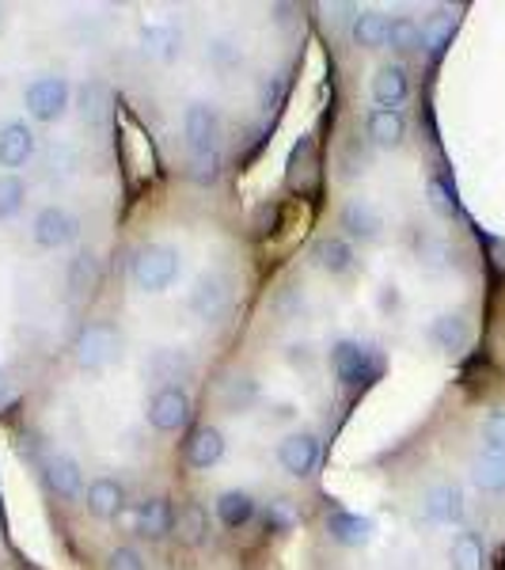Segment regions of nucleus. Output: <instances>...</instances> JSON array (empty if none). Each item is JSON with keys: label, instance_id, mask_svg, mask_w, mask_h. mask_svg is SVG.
Here are the masks:
<instances>
[{"label": "nucleus", "instance_id": "obj_40", "mask_svg": "<svg viewBox=\"0 0 505 570\" xmlns=\"http://www.w3.org/2000/svg\"><path fill=\"white\" fill-rule=\"evenodd\" d=\"M12 400V389H8V376H4V370H0V407Z\"/></svg>", "mask_w": 505, "mask_h": 570}, {"label": "nucleus", "instance_id": "obj_30", "mask_svg": "<svg viewBox=\"0 0 505 570\" xmlns=\"http://www.w3.org/2000/svg\"><path fill=\"white\" fill-rule=\"evenodd\" d=\"M255 400H259V384H255L251 376H228V381L220 384V403H225L228 411H247Z\"/></svg>", "mask_w": 505, "mask_h": 570}, {"label": "nucleus", "instance_id": "obj_39", "mask_svg": "<svg viewBox=\"0 0 505 570\" xmlns=\"http://www.w3.org/2000/svg\"><path fill=\"white\" fill-rule=\"evenodd\" d=\"M289 362H293V365L308 362V346H289Z\"/></svg>", "mask_w": 505, "mask_h": 570}, {"label": "nucleus", "instance_id": "obj_36", "mask_svg": "<svg viewBox=\"0 0 505 570\" xmlns=\"http://www.w3.org/2000/svg\"><path fill=\"white\" fill-rule=\"evenodd\" d=\"M278 225H281V206H278V202H263V206L251 214V233L255 236H270Z\"/></svg>", "mask_w": 505, "mask_h": 570}, {"label": "nucleus", "instance_id": "obj_26", "mask_svg": "<svg viewBox=\"0 0 505 570\" xmlns=\"http://www.w3.org/2000/svg\"><path fill=\"white\" fill-rule=\"evenodd\" d=\"M217 518L225 521L228 529H240L255 518V499L247 491H225L217 499Z\"/></svg>", "mask_w": 505, "mask_h": 570}, {"label": "nucleus", "instance_id": "obj_25", "mask_svg": "<svg viewBox=\"0 0 505 570\" xmlns=\"http://www.w3.org/2000/svg\"><path fill=\"white\" fill-rule=\"evenodd\" d=\"M453 31H456V16H448V12L429 16V20L422 23V50H426L429 58H440L445 46L453 42Z\"/></svg>", "mask_w": 505, "mask_h": 570}, {"label": "nucleus", "instance_id": "obj_5", "mask_svg": "<svg viewBox=\"0 0 505 570\" xmlns=\"http://www.w3.org/2000/svg\"><path fill=\"white\" fill-rule=\"evenodd\" d=\"M23 104L34 122H58L69 107L66 77H34L31 85L23 88Z\"/></svg>", "mask_w": 505, "mask_h": 570}, {"label": "nucleus", "instance_id": "obj_16", "mask_svg": "<svg viewBox=\"0 0 505 570\" xmlns=\"http://www.w3.org/2000/svg\"><path fill=\"white\" fill-rule=\"evenodd\" d=\"M126 502V487L118 480H110V475H99V480L88 483L85 491V505L96 518H118V510H122Z\"/></svg>", "mask_w": 505, "mask_h": 570}, {"label": "nucleus", "instance_id": "obj_21", "mask_svg": "<svg viewBox=\"0 0 505 570\" xmlns=\"http://www.w3.org/2000/svg\"><path fill=\"white\" fill-rule=\"evenodd\" d=\"M220 456H225V438H220V430L214 426H201L190 434L187 441V461L190 468H214Z\"/></svg>", "mask_w": 505, "mask_h": 570}, {"label": "nucleus", "instance_id": "obj_8", "mask_svg": "<svg viewBox=\"0 0 505 570\" xmlns=\"http://www.w3.org/2000/svg\"><path fill=\"white\" fill-rule=\"evenodd\" d=\"M182 134H187V145L195 153H214L217 134H220V115L214 104H190L187 115H182Z\"/></svg>", "mask_w": 505, "mask_h": 570}, {"label": "nucleus", "instance_id": "obj_22", "mask_svg": "<svg viewBox=\"0 0 505 570\" xmlns=\"http://www.w3.org/2000/svg\"><path fill=\"white\" fill-rule=\"evenodd\" d=\"M103 282V266H99L96 255L80 252L77 259L69 263V293L72 297H91Z\"/></svg>", "mask_w": 505, "mask_h": 570}, {"label": "nucleus", "instance_id": "obj_10", "mask_svg": "<svg viewBox=\"0 0 505 570\" xmlns=\"http://www.w3.org/2000/svg\"><path fill=\"white\" fill-rule=\"evenodd\" d=\"M278 461H281V468H286L289 475L308 480V475L319 468V441H316V434H289L286 441H281V449H278Z\"/></svg>", "mask_w": 505, "mask_h": 570}, {"label": "nucleus", "instance_id": "obj_2", "mask_svg": "<svg viewBox=\"0 0 505 570\" xmlns=\"http://www.w3.org/2000/svg\"><path fill=\"white\" fill-rule=\"evenodd\" d=\"M118 354H122V335L107 320H91L72 338V357L80 362V370H107V365L118 362Z\"/></svg>", "mask_w": 505, "mask_h": 570}, {"label": "nucleus", "instance_id": "obj_17", "mask_svg": "<svg viewBox=\"0 0 505 570\" xmlns=\"http://www.w3.org/2000/svg\"><path fill=\"white\" fill-rule=\"evenodd\" d=\"M176 529V510H171L168 499H145L137 505V532L149 540H160Z\"/></svg>", "mask_w": 505, "mask_h": 570}, {"label": "nucleus", "instance_id": "obj_1", "mask_svg": "<svg viewBox=\"0 0 505 570\" xmlns=\"http://www.w3.org/2000/svg\"><path fill=\"white\" fill-rule=\"evenodd\" d=\"M330 370H335L338 384H346V389H369V384L384 376V354L376 346L343 338V343L330 346Z\"/></svg>", "mask_w": 505, "mask_h": 570}, {"label": "nucleus", "instance_id": "obj_3", "mask_svg": "<svg viewBox=\"0 0 505 570\" xmlns=\"http://www.w3.org/2000/svg\"><path fill=\"white\" fill-rule=\"evenodd\" d=\"M130 278L137 289L145 293H164L171 282L179 278V252L168 244H145L133 252L130 263Z\"/></svg>", "mask_w": 505, "mask_h": 570}, {"label": "nucleus", "instance_id": "obj_19", "mask_svg": "<svg viewBox=\"0 0 505 570\" xmlns=\"http://www.w3.org/2000/svg\"><path fill=\"white\" fill-rule=\"evenodd\" d=\"M190 370H195V365H190V357L182 351H156L149 357V365H145V373H149L152 381H160L164 389H179L176 381H187Z\"/></svg>", "mask_w": 505, "mask_h": 570}, {"label": "nucleus", "instance_id": "obj_38", "mask_svg": "<svg viewBox=\"0 0 505 570\" xmlns=\"http://www.w3.org/2000/svg\"><path fill=\"white\" fill-rule=\"evenodd\" d=\"M107 570H145V559L137 548H115L107 556Z\"/></svg>", "mask_w": 505, "mask_h": 570}, {"label": "nucleus", "instance_id": "obj_11", "mask_svg": "<svg viewBox=\"0 0 505 570\" xmlns=\"http://www.w3.org/2000/svg\"><path fill=\"white\" fill-rule=\"evenodd\" d=\"M39 468H42L46 487H50V491L58 494V499H77V494L85 491V475H80V464L72 461V456L50 453Z\"/></svg>", "mask_w": 505, "mask_h": 570}, {"label": "nucleus", "instance_id": "obj_20", "mask_svg": "<svg viewBox=\"0 0 505 570\" xmlns=\"http://www.w3.org/2000/svg\"><path fill=\"white\" fill-rule=\"evenodd\" d=\"M369 137L380 149H396V145H403V137H407V118L392 107H376L369 110Z\"/></svg>", "mask_w": 505, "mask_h": 570}, {"label": "nucleus", "instance_id": "obj_7", "mask_svg": "<svg viewBox=\"0 0 505 570\" xmlns=\"http://www.w3.org/2000/svg\"><path fill=\"white\" fill-rule=\"evenodd\" d=\"M149 422L164 434H176L190 422V395L182 389H160L149 400Z\"/></svg>", "mask_w": 505, "mask_h": 570}, {"label": "nucleus", "instance_id": "obj_15", "mask_svg": "<svg viewBox=\"0 0 505 570\" xmlns=\"http://www.w3.org/2000/svg\"><path fill=\"white\" fill-rule=\"evenodd\" d=\"M228 285L220 278H201L195 285V293H190V312H195L198 320H206V324H214V320L225 316L228 308Z\"/></svg>", "mask_w": 505, "mask_h": 570}, {"label": "nucleus", "instance_id": "obj_27", "mask_svg": "<svg viewBox=\"0 0 505 570\" xmlns=\"http://www.w3.org/2000/svg\"><path fill=\"white\" fill-rule=\"evenodd\" d=\"M316 263L324 266L327 274H346V271H354V247L346 240H338V236H324V240L316 244Z\"/></svg>", "mask_w": 505, "mask_h": 570}, {"label": "nucleus", "instance_id": "obj_35", "mask_svg": "<svg viewBox=\"0 0 505 570\" xmlns=\"http://www.w3.org/2000/svg\"><path fill=\"white\" fill-rule=\"evenodd\" d=\"M293 525H297V510H293L286 499L266 505V529H270V532H289Z\"/></svg>", "mask_w": 505, "mask_h": 570}, {"label": "nucleus", "instance_id": "obj_13", "mask_svg": "<svg viewBox=\"0 0 505 570\" xmlns=\"http://www.w3.org/2000/svg\"><path fill=\"white\" fill-rule=\"evenodd\" d=\"M34 156V134L27 122H4L0 126V168H23Z\"/></svg>", "mask_w": 505, "mask_h": 570}, {"label": "nucleus", "instance_id": "obj_28", "mask_svg": "<svg viewBox=\"0 0 505 570\" xmlns=\"http://www.w3.org/2000/svg\"><path fill=\"white\" fill-rule=\"evenodd\" d=\"M311 168H316V137H311V134H300V137H297V145L289 149V164H286L289 187H297L300 179L311 176Z\"/></svg>", "mask_w": 505, "mask_h": 570}, {"label": "nucleus", "instance_id": "obj_32", "mask_svg": "<svg viewBox=\"0 0 505 570\" xmlns=\"http://www.w3.org/2000/svg\"><path fill=\"white\" fill-rule=\"evenodd\" d=\"M23 198H27V187L20 176H0V220L20 214Z\"/></svg>", "mask_w": 505, "mask_h": 570}, {"label": "nucleus", "instance_id": "obj_18", "mask_svg": "<svg viewBox=\"0 0 505 570\" xmlns=\"http://www.w3.org/2000/svg\"><path fill=\"white\" fill-rule=\"evenodd\" d=\"M407 96H410V80H407V69H403V66H384L373 77V99L380 107L399 110V104Z\"/></svg>", "mask_w": 505, "mask_h": 570}, {"label": "nucleus", "instance_id": "obj_31", "mask_svg": "<svg viewBox=\"0 0 505 570\" xmlns=\"http://www.w3.org/2000/svg\"><path fill=\"white\" fill-rule=\"evenodd\" d=\"M388 46L399 53L422 50V23L410 20V16H396V20H388Z\"/></svg>", "mask_w": 505, "mask_h": 570}, {"label": "nucleus", "instance_id": "obj_23", "mask_svg": "<svg viewBox=\"0 0 505 570\" xmlns=\"http://www.w3.org/2000/svg\"><path fill=\"white\" fill-rule=\"evenodd\" d=\"M141 42H145V53L160 61H176L179 58V31L168 23H149L141 27Z\"/></svg>", "mask_w": 505, "mask_h": 570}, {"label": "nucleus", "instance_id": "obj_9", "mask_svg": "<svg viewBox=\"0 0 505 570\" xmlns=\"http://www.w3.org/2000/svg\"><path fill=\"white\" fill-rule=\"evenodd\" d=\"M429 343L445 354H464L472 346V320L464 312H440L429 324Z\"/></svg>", "mask_w": 505, "mask_h": 570}, {"label": "nucleus", "instance_id": "obj_33", "mask_svg": "<svg viewBox=\"0 0 505 570\" xmlns=\"http://www.w3.org/2000/svg\"><path fill=\"white\" fill-rule=\"evenodd\" d=\"M426 198H429V206H434V214H440V217H453L456 209H461V202H456V190L448 187L445 179L440 176H434L426 183Z\"/></svg>", "mask_w": 505, "mask_h": 570}, {"label": "nucleus", "instance_id": "obj_24", "mask_svg": "<svg viewBox=\"0 0 505 570\" xmlns=\"http://www.w3.org/2000/svg\"><path fill=\"white\" fill-rule=\"evenodd\" d=\"M354 42L365 46V50H380V46H388V16L384 12H357L354 20Z\"/></svg>", "mask_w": 505, "mask_h": 570}, {"label": "nucleus", "instance_id": "obj_37", "mask_svg": "<svg viewBox=\"0 0 505 570\" xmlns=\"http://www.w3.org/2000/svg\"><path fill=\"white\" fill-rule=\"evenodd\" d=\"M190 179L195 183H214L217 179V149L190 156Z\"/></svg>", "mask_w": 505, "mask_h": 570}, {"label": "nucleus", "instance_id": "obj_29", "mask_svg": "<svg viewBox=\"0 0 505 570\" xmlns=\"http://www.w3.org/2000/svg\"><path fill=\"white\" fill-rule=\"evenodd\" d=\"M206 532H209L206 510H201V505H195V502H187L176 513V537L182 540V544H201V540H206Z\"/></svg>", "mask_w": 505, "mask_h": 570}, {"label": "nucleus", "instance_id": "obj_12", "mask_svg": "<svg viewBox=\"0 0 505 570\" xmlns=\"http://www.w3.org/2000/svg\"><path fill=\"white\" fill-rule=\"evenodd\" d=\"M343 228L354 236V240H376L384 228V217L369 198H350L343 206Z\"/></svg>", "mask_w": 505, "mask_h": 570}, {"label": "nucleus", "instance_id": "obj_14", "mask_svg": "<svg viewBox=\"0 0 505 570\" xmlns=\"http://www.w3.org/2000/svg\"><path fill=\"white\" fill-rule=\"evenodd\" d=\"M327 532H330V540H338V544L357 548V544H369L373 540V521L362 518V513H350V510H330Z\"/></svg>", "mask_w": 505, "mask_h": 570}, {"label": "nucleus", "instance_id": "obj_4", "mask_svg": "<svg viewBox=\"0 0 505 570\" xmlns=\"http://www.w3.org/2000/svg\"><path fill=\"white\" fill-rule=\"evenodd\" d=\"M422 518L429 525H445V529H461L467 521V494L461 483L440 480L422 494Z\"/></svg>", "mask_w": 505, "mask_h": 570}, {"label": "nucleus", "instance_id": "obj_34", "mask_svg": "<svg viewBox=\"0 0 505 570\" xmlns=\"http://www.w3.org/2000/svg\"><path fill=\"white\" fill-rule=\"evenodd\" d=\"M206 58L214 61V69L232 72V69H240L244 53H240V46H232L228 39H214V42H209V50H206Z\"/></svg>", "mask_w": 505, "mask_h": 570}, {"label": "nucleus", "instance_id": "obj_6", "mask_svg": "<svg viewBox=\"0 0 505 570\" xmlns=\"http://www.w3.org/2000/svg\"><path fill=\"white\" fill-rule=\"evenodd\" d=\"M77 233H80L77 217L61 206H46L39 209V217H34V244L46 247V252H58V247L72 244Z\"/></svg>", "mask_w": 505, "mask_h": 570}]
</instances>
